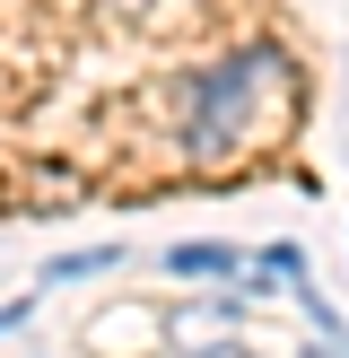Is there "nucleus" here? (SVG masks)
<instances>
[{
  "mask_svg": "<svg viewBox=\"0 0 349 358\" xmlns=\"http://www.w3.org/2000/svg\"><path fill=\"white\" fill-rule=\"evenodd\" d=\"M297 105V62L279 44H244L227 62H209L201 79H184V149L192 157H236Z\"/></svg>",
  "mask_w": 349,
  "mask_h": 358,
  "instance_id": "obj_1",
  "label": "nucleus"
},
{
  "mask_svg": "<svg viewBox=\"0 0 349 358\" xmlns=\"http://www.w3.org/2000/svg\"><path fill=\"white\" fill-rule=\"evenodd\" d=\"M166 271H184V280H227V271H244V254H236V245H166Z\"/></svg>",
  "mask_w": 349,
  "mask_h": 358,
  "instance_id": "obj_2",
  "label": "nucleus"
},
{
  "mask_svg": "<svg viewBox=\"0 0 349 358\" xmlns=\"http://www.w3.org/2000/svg\"><path fill=\"white\" fill-rule=\"evenodd\" d=\"M114 262H122L114 245H96V254H61V262H52L44 280H87V271H114Z\"/></svg>",
  "mask_w": 349,
  "mask_h": 358,
  "instance_id": "obj_3",
  "label": "nucleus"
},
{
  "mask_svg": "<svg viewBox=\"0 0 349 358\" xmlns=\"http://www.w3.org/2000/svg\"><path fill=\"white\" fill-rule=\"evenodd\" d=\"M174 358H253L244 341H201V350H174Z\"/></svg>",
  "mask_w": 349,
  "mask_h": 358,
  "instance_id": "obj_4",
  "label": "nucleus"
},
{
  "mask_svg": "<svg viewBox=\"0 0 349 358\" xmlns=\"http://www.w3.org/2000/svg\"><path fill=\"white\" fill-rule=\"evenodd\" d=\"M27 315H35V306H0V332H17V324H27Z\"/></svg>",
  "mask_w": 349,
  "mask_h": 358,
  "instance_id": "obj_5",
  "label": "nucleus"
}]
</instances>
